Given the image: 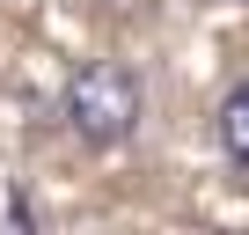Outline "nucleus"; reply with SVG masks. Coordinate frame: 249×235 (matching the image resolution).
<instances>
[{
  "instance_id": "2",
  "label": "nucleus",
  "mask_w": 249,
  "mask_h": 235,
  "mask_svg": "<svg viewBox=\"0 0 249 235\" xmlns=\"http://www.w3.org/2000/svg\"><path fill=\"white\" fill-rule=\"evenodd\" d=\"M220 147H227L234 169H249V74L220 96Z\"/></svg>"
},
{
  "instance_id": "1",
  "label": "nucleus",
  "mask_w": 249,
  "mask_h": 235,
  "mask_svg": "<svg viewBox=\"0 0 249 235\" xmlns=\"http://www.w3.org/2000/svg\"><path fill=\"white\" fill-rule=\"evenodd\" d=\"M59 118L81 147H117L132 140L140 125V74L124 59H88L66 74V96H59Z\"/></svg>"
}]
</instances>
